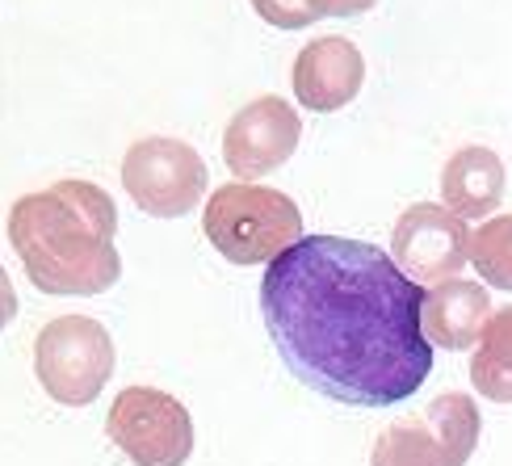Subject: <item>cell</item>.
Returning a JSON list of instances; mask_svg holds the SVG:
<instances>
[{
  "instance_id": "6da1fadb",
  "label": "cell",
  "mask_w": 512,
  "mask_h": 466,
  "mask_svg": "<svg viewBox=\"0 0 512 466\" xmlns=\"http://www.w3.org/2000/svg\"><path fill=\"white\" fill-rule=\"evenodd\" d=\"M424 286L349 236H303L261 278L269 341L303 387L349 408L412 399L433 374Z\"/></svg>"
},
{
  "instance_id": "7a4b0ae2",
  "label": "cell",
  "mask_w": 512,
  "mask_h": 466,
  "mask_svg": "<svg viewBox=\"0 0 512 466\" xmlns=\"http://www.w3.org/2000/svg\"><path fill=\"white\" fill-rule=\"evenodd\" d=\"M114 231V198L80 177H63L51 189L17 198L9 210V244L26 265V278L59 299L105 294L122 278Z\"/></svg>"
},
{
  "instance_id": "3957f363",
  "label": "cell",
  "mask_w": 512,
  "mask_h": 466,
  "mask_svg": "<svg viewBox=\"0 0 512 466\" xmlns=\"http://www.w3.org/2000/svg\"><path fill=\"white\" fill-rule=\"evenodd\" d=\"M202 231L231 265H273L286 248L303 240V210L282 189L231 181L206 198Z\"/></svg>"
},
{
  "instance_id": "277c9868",
  "label": "cell",
  "mask_w": 512,
  "mask_h": 466,
  "mask_svg": "<svg viewBox=\"0 0 512 466\" xmlns=\"http://www.w3.org/2000/svg\"><path fill=\"white\" fill-rule=\"evenodd\" d=\"M114 336L89 315H59L34 336V374L59 408H89L114 374Z\"/></svg>"
},
{
  "instance_id": "5b68a950",
  "label": "cell",
  "mask_w": 512,
  "mask_h": 466,
  "mask_svg": "<svg viewBox=\"0 0 512 466\" xmlns=\"http://www.w3.org/2000/svg\"><path fill=\"white\" fill-rule=\"evenodd\" d=\"M479 404L462 391L429 399L420 412L378 433L370 466H466L479 446Z\"/></svg>"
},
{
  "instance_id": "8992f818",
  "label": "cell",
  "mask_w": 512,
  "mask_h": 466,
  "mask_svg": "<svg viewBox=\"0 0 512 466\" xmlns=\"http://www.w3.org/2000/svg\"><path fill=\"white\" fill-rule=\"evenodd\" d=\"M105 433L135 466H185L194 454L189 408L160 387L118 391L105 416Z\"/></svg>"
},
{
  "instance_id": "52a82bcc",
  "label": "cell",
  "mask_w": 512,
  "mask_h": 466,
  "mask_svg": "<svg viewBox=\"0 0 512 466\" xmlns=\"http://www.w3.org/2000/svg\"><path fill=\"white\" fill-rule=\"evenodd\" d=\"M122 189L152 219H181L206 198V164L185 139L147 135L122 156Z\"/></svg>"
},
{
  "instance_id": "ba28073f",
  "label": "cell",
  "mask_w": 512,
  "mask_h": 466,
  "mask_svg": "<svg viewBox=\"0 0 512 466\" xmlns=\"http://www.w3.org/2000/svg\"><path fill=\"white\" fill-rule=\"evenodd\" d=\"M466 252H471V227L437 202H416L395 219L391 261L424 290L454 282L458 269L471 261Z\"/></svg>"
},
{
  "instance_id": "9c48e42d",
  "label": "cell",
  "mask_w": 512,
  "mask_h": 466,
  "mask_svg": "<svg viewBox=\"0 0 512 466\" xmlns=\"http://www.w3.org/2000/svg\"><path fill=\"white\" fill-rule=\"evenodd\" d=\"M298 139H303V122H298L294 105L282 97H256L231 114L223 131V160L236 181L252 185L256 177L282 168L294 156Z\"/></svg>"
},
{
  "instance_id": "30bf717a",
  "label": "cell",
  "mask_w": 512,
  "mask_h": 466,
  "mask_svg": "<svg viewBox=\"0 0 512 466\" xmlns=\"http://www.w3.org/2000/svg\"><path fill=\"white\" fill-rule=\"evenodd\" d=\"M294 97L307 105L311 114H332L361 93L366 84V59H361L357 42L345 34L311 38L294 59Z\"/></svg>"
},
{
  "instance_id": "8fae6325",
  "label": "cell",
  "mask_w": 512,
  "mask_h": 466,
  "mask_svg": "<svg viewBox=\"0 0 512 466\" xmlns=\"http://www.w3.org/2000/svg\"><path fill=\"white\" fill-rule=\"evenodd\" d=\"M492 294L479 282H441L424 290V303H420V328H424V341L445 349V353H462L479 345V336L492 320Z\"/></svg>"
},
{
  "instance_id": "7c38bea8",
  "label": "cell",
  "mask_w": 512,
  "mask_h": 466,
  "mask_svg": "<svg viewBox=\"0 0 512 466\" xmlns=\"http://www.w3.org/2000/svg\"><path fill=\"white\" fill-rule=\"evenodd\" d=\"M504 185H508L504 160L492 147L466 143L441 168V198H445L441 206L450 210V215H458L462 223L487 219L504 202Z\"/></svg>"
},
{
  "instance_id": "4fadbf2b",
  "label": "cell",
  "mask_w": 512,
  "mask_h": 466,
  "mask_svg": "<svg viewBox=\"0 0 512 466\" xmlns=\"http://www.w3.org/2000/svg\"><path fill=\"white\" fill-rule=\"evenodd\" d=\"M471 387L492 404H512V307L487 320L471 357Z\"/></svg>"
},
{
  "instance_id": "5bb4252c",
  "label": "cell",
  "mask_w": 512,
  "mask_h": 466,
  "mask_svg": "<svg viewBox=\"0 0 512 466\" xmlns=\"http://www.w3.org/2000/svg\"><path fill=\"white\" fill-rule=\"evenodd\" d=\"M466 257H471L475 273L487 286L512 294V215L479 223V231H471V252Z\"/></svg>"
},
{
  "instance_id": "9a60e30c",
  "label": "cell",
  "mask_w": 512,
  "mask_h": 466,
  "mask_svg": "<svg viewBox=\"0 0 512 466\" xmlns=\"http://www.w3.org/2000/svg\"><path fill=\"white\" fill-rule=\"evenodd\" d=\"M13 315H17V294H13V282H9L5 265H0V332L9 328Z\"/></svg>"
}]
</instances>
